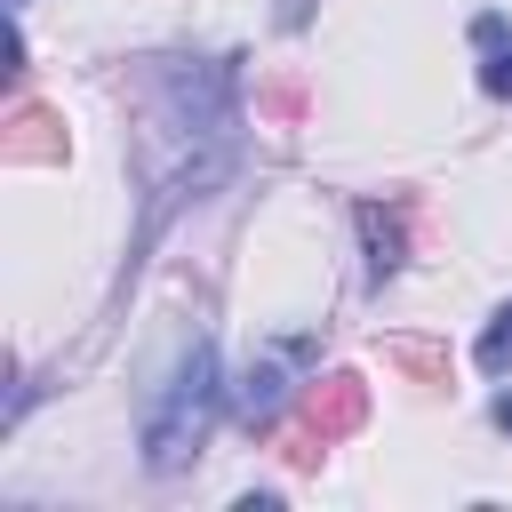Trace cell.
Returning <instances> with one entry per match:
<instances>
[{
    "label": "cell",
    "mask_w": 512,
    "mask_h": 512,
    "mask_svg": "<svg viewBox=\"0 0 512 512\" xmlns=\"http://www.w3.org/2000/svg\"><path fill=\"white\" fill-rule=\"evenodd\" d=\"M216 408H224V384H216V352L208 344H184V360H176V376L160 384V400L144 408V472H184L192 456H200V440H208V424H216Z\"/></svg>",
    "instance_id": "cell-1"
},
{
    "label": "cell",
    "mask_w": 512,
    "mask_h": 512,
    "mask_svg": "<svg viewBox=\"0 0 512 512\" xmlns=\"http://www.w3.org/2000/svg\"><path fill=\"white\" fill-rule=\"evenodd\" d=\"M360 248H368V280H392V272L408 264V224H400V208L360 200Z\"/></svg>",
    "instance_id": "cell-3"
},
{
    "label": "cell",
    "mask_w": 512,
    "mask_h": 512,
    "mask_svg": "<svg viewBox=\"0 0 512 512\" xmlns=\"http://www.w3.org/2000/svg\"><path fill=\"white\" fill-rule=\"evenodd\" d=\"M40 128H48V112H16L8 160H64V136H40Z\"/></svg>",
    "instance_id": "cell-6"
},
{
    "label": "cell",
    "mask_w": 512,
    "mask_h": 512,
    "mask_svg": "<svg viewBox=\"0 0 512 512\" xmlns=\"http://www.w3.org/2000/svg\"><path fill=\"white\" fill-rule=\"evenodd\" d=\"M360 416H368V384L360 376H328L312 392V440H344Z\"/></svg>",
    "instance_id": "cell-4"
},
{
    "label": "cell",
    "mask_w": 512,
    "mask_h": 512,
    "mask_svg": "<svg viewBox=\"0 0 512 512\" xmlns=\"http://www.w3.org/2000/svg\"><path fill=\"white\" fill-rule=\"evenodd\" d=\"M488 416H496V424L512 432V392H496V408H488Z\"/></svg>",
    "instance_id": "cell-8"
},
{
    "label": "cell",
    "mask_w": 512,
    "mask_h": 512,
    "mask_svg": "<svg viewBox=\"0 0 512 512\" xmlns=\"http://www.w3.org/2000/svg\"><path fill=\"white\" fill-rule=\"evenodd\" d=\"M312 352H320L312 336H272V344H256L248 376L232 384V408H240V424H248V432H272V424H280V408L296 400V384H304Z\"/></svg>",
    "instance_id": "cell-2"
},
{
    "label": "cell",
    "mask_w": 512,
    "mask_h": 512,
    "mask_svg": "<svg viewBox=\"0 0 512 512\" xmlns=\"http://www.w3.org/2000/svg\"><path fill=\"white\" fill-rule=\"evenodd\" d=\"M480 368H488V376H504V368H512V304L488 320V336H480Z\"/></svg>",
    "instance_id": "cell-7"
},
{
    "label": "cell",
    "mask_w": 512,
    "mask_h": 512,
    "mask_svg": "<svg viewBox=\"0 0 512 512\" xmlns=\"http://www.w3.org/2000/svg\"><path fill=\"white\" fill-rule=\"evenodd\" d=\"M472 48H480V88L496 96V104H512V24L488 8V16H472Z\"/></svg>",
    "instance_id": "cell-5"
}]
</instances>
